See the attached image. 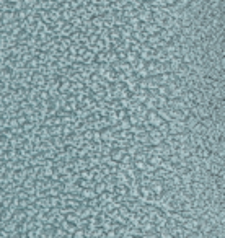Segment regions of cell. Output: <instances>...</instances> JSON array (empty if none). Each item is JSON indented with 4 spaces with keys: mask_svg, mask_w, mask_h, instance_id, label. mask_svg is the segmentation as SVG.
<instances>
[{
    "mask_svg": "<svg viewBox=\"0 0 225 238\" xmlns=\"http://www.w3.org/2000/svg\"><path fill=\"white\" fill-rule=\"evenodd\" d=\"M183 227H184V230H186V232L198 230V227H199V219H196V217L184 219V222H183Z\"/></svg>",
    "mask_w": 225,
    "mask_h": 238,
    "instance_id": "cell-1",
    "label": "cell"
},
{
    "mask_svg": "<svg viewBox=\"0 0 225 238\" xmlns=\"http://www.w3.org/2000/svg\"><path fill=\"white\" fill-rule=\"evenodd\" d=\"M201 121L199 119V116H196V114H193V113H189V114L186 116V119H184V124H186V129L188 131H191V129L196 126Z\"/></svg>",
    "mask_w": 225,
    "mask_h": 238,
    "instance_id": "cell-2",
    "label": "cell"
},
{
    "mask_svg": "<svg viewBox=\"0 0 225 238\" xmlns=\"http://www.w3.org/2000/svg\"><path fill=\"white\" fill-rule=\"evenodd\" d=\"M150 189L153 191V194H161L165 191V186H163V181H158V179H152L150 181Z\"/></svg>",
    "mask_w": 225,
    "mask_h": 238,
    "instance_id": "cell-3",
    "label": "cell"
},
{
    "mask_svg": "<svg viewBox=\"0 0 225 238\" xmlns=\"http://www.w3.org/2000/svg\"><path fill=\"white\" fill-rule=\"evenodd\" d=\"M212 228H214V225H212L209 220H202V219H199V227H198V230H201L202 233H207V232H210Z\"/></svg>",
    "mask_w": 225,
    "mask_h": 238,
    "instance_id": "cell-4",
    "label": "cell"
},
{
    "mask_svg": "<svg viewBox=\"0 0 225 238\" xmlns=\"http://www.w3.org/2000/svg\"><path fill=\"white\" fill-rule=\"evenodd\" d=\"M147 119H148V122L152 124V126H160V122L163 121V119H161L160 116H158V113H148L147 114Z\"/></svg>",
    "mask_w": 225,
    "mask_h": 238,
    "instance_id": "cell-5",
    "label": "cell"
},
{
    "mask_svg": "<svg viewBox=\"0 0 225 238\" xmlns=\"http://www.w3.org/2000/svg\"><path fill=\"white\" fill-rule=\"evenodd\" d=\"M124 154H126V150H119V149L111 150V158L113 160H121V158L124 157Z\"/></svg>",
    "mask_w": 225,
    "mask_h": 238,
    "instance_id": "cell-6",
    "label": "cell"
},
{
    "mask_svg": "<svg viewBox=\"0 0 225 238\" xmlns=\"http://www.w3.org/2000/svg\"><path fill=\"white\" fill-rule=\"evenodd\" d=\"M186 238H204V233L201 230H193V232H188Z\"/></svg>",
    "mask_w": 225,
    "mask_h": 238,
    "instance_id": "cell-7",
    "label": "cell"
},
{
    "mask_svg": "<svg viewBox=\"0 0 225 238\" xmlns=\"http://www.w3.org/2000/svg\"><path fill=\"white\" fill-rule=\"evenodd\" d=\"M3 16H2V20H3V23H7V21H11V20H13V13H11V12H3L2 13Z\"/></svg>",
    "mask_w": 225,
    "mask_h": 238,
    "instance_id": "cell-8",
    "label": "cell"
},
{
    "mask_svg": "<svg viewBox=\"0 0 225 238\" xmlns=\"http://www.w3.org/2000/svg\"><path fill=\"white\" fill-rule=\"evenodd\" d=\"M95 191H96V194H101V192H105V183L96 184V186H95Z\"/></svg>",
    "mask_w": 225,
    "mask_h": 238,
    "instance_id": "cell-9",
    "label": "cell"
},
{
    "mask_svg": "<svg viewBox=\"0 0 225 238\" xmlns=\"http://www.w3.org/2000/svg\"><path fill=\"white\" fill-rule=\"evenodd\" d=\"M77 217H78L77 214H69L67 215V220H69V222H77V220H78Z\"/></svg>",
    "mask_w": 225,
    "mask_h": 238,
    "instance_id": "cell-10",
    "label": "cell"
},
{
    "mask_svg": "<svg viewBox=\"0 0 225 238\" xmlns=\"http://www.w3.org/2000/svg\"><path fill=\"white\" fill-rule=\"evenodd\" d=\"M83 196H85V197H95V192H86V191H85Z\"/></svg>",
    "mask_w": 225,
    "mask_h": 238,
    "instance_id": "cell-11",
    "label": "cell"
},
{
    "mask_svg": "<svg viewBox=\"0 0 225 238\" xmlns=\"http://www.w3.org/2000/svg\"><path fill=\"white\" fill-rule=\"evenodd\" d=\"M103 137H105L106 140H109V137H111V134H109V131H106L105 134H103Z\"/></svg>",
    "mask_w": 225,
    "mask_h": 238,
    "instance_id": "cell-12",
    "label": "cell"
}]
</instances>
